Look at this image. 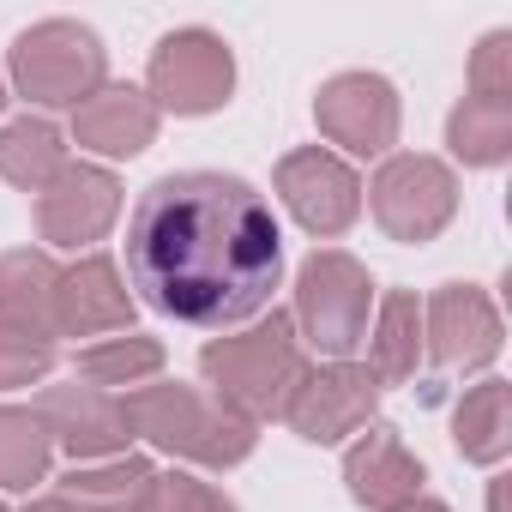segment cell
<instances>
[{
	"label": "cell",
	"mask_w": 512,
	"mask_h": 512,
	"mask_svg": "<svg viewBox=\"0 0 512 512\" xmlns=\"http://www.w3.org/2000/svg\"><path fill=\"white\" fill-rule=\"evenodd\" d=\"M0 109H7V73H0Z\"/></svg>",
	"instance_id": "cell-30"
},
{
	"label": "cell",
	"mask_w": 512,
	"mask_h": 512,
	"mask_svg": "<svg viewBox=\"0 0 512 512\" xmlns=\"http://www.w3.org/2000/svg\"><path fill=\"white\" fill-rule=\"evenodd\" d=\"M296 338L332 362H350L368 338L374 320V278L356 253L344 247H314L296 272Z\"/></svg>",
	"instance_id": "cell-4"
},
{
	"label": "cell",
	"mask_w": 512,
	"mask_h": 512,
	"mask_svg": "<svg viewBox=\"0 0 512 512\" xmlns=\"http://www.w3.org/2000/svg\"><path fill=\"white\" fill-rule=\"evenodd\" d=\"M121 217V181L103 169V163H67L43 193H37V235H43V253L61 247V253H79V247H97Z\"/></svg>",
	"instance_id": "cell-12"
},
{
	"label": "cell",
	"mask_w": 512,
	"mask_h": 512,
	"mask_svg": "<svg viewBox=\"0 0 512 512\" xmlns=\"http://www.w3.org/2000/svg\"><path fill=\"white\" fill-rule=\"evenodd\" d=\"M422 482H428L422 458H416V452L398 440V428H386V422H368V428L344 446V488H350V500L368 506V512H398V506L422 500Z\"/></svg>",
	"instance_id": "cell-15"
},
{
	"label": "cell",
	"mask_w": 512,
	"mask_h": 512,
	"mask_svg": "<svg viewBox=\"0 0 512 512\" xmlns=\"http://www.w3.org/2000/svg\"><path fill=\"white\" fill-rule=\"evenodd\" d=\"M37 422L49 434V446H61L73 464H103V458H121L127 440H133V422H127V398L91 386V380H61V386H43L37 398Z\"/></svg>",
	"instance_id": "cell-10"
},
{
	"label": "cell",
	"mask_w": 512,
	"mask_h": 512,
	"mask_svg": "<svg viewBox=\"0 0 512 512\" xmlns=\"http://www.w3.org/2000/svg\"><path fill=\"white\" fill-rule=\"evenodd\" d=\"M139 296L127 290L121 266L109 253H85V260L61 266V296H55V338H115L133 332Z\"/></svg>",
	"instance_id": "cell-14"
},
{
	"label": "cell",
	"mask_w": 512,
	"mask_h": 512,
	"mask_svg": "<svg viewBox=\"0 0 512 512\" xmlns=\"http://www.w3.org/2000/svg\"><path fill=\"white\" fill-rule=\"evenodd\" d=\"M380 392L386 386L368 374V362H326V368H308L284 422L308 446H344L350 434H362L380 416Z\"/></svg>",
	"instance_id": "cell-11"
},
{
	"label": "cell",
	"mask_w": 512,
	"mask_h": 512,
	"mask_svg": "<svg viewBox=\"0 0 512 512\" xmlns=\"http://www.w3.org/2000/svg\"><path fill=\"white\" fill-rule=\"evenodd\" d=\"M163 362H169L163 338L115 332V338L85 344V350H79V362H73V374H79V380H91V386H103V392H115V398H127V392L151 386V380L163 374Z\"/></svg>",
	"instance_id": "cell-20"
},
{
	"label": "cell",
	"mask_w": 512,
	"mask_h": 512,
	"mask_svg": "<svg viewBox=\"0 0 512 512\" xmlns=\"http://www.w3.org/2000/svg\"><path fill=\"white\" fill-rule=\"evenodd\" d=\"M374 223L386 229V241H404V247H422V241H440L458 217V175L452 163L428 157V151H392L380 157L374 181L362 187Z\"/></svg>",
	"instance_id": "cell-6"
},
{
	"label": "cell",
	"mask_w": 512,
	"mask_h": 512,
	"mask_svg": "<svg viewBox=\"0 0 512 512\" xmlns=\"http://www.w3.org/2000/svg\"><path fill=\"white\" fill-rule=\"evenodd\" d=\"M398 512H452L446 500H434V494H422V500H410V506H398Z\"/></svg>",
	"instance_id": "cell-28"
},
{
	"label": "cell",
	"mask_w": 512,
	"mask_h": 512,
	"mask_svg": "<svg viewBox=\"0 0 512 512\" xmlns=\"http://www.w3.org/2000/svg\"><path fill=\"white\" fill-rule=\"evenodd\" d=\"M49 458H55V446H49L37 410L0 404V488H13V494L37 488L49 476Z\"/></svg>",
	"instance_id": "cell-24"
},
{
	"label": "cell",
	"mask_w": 512,
	"mask_h": 512,
	"mask_svg": "<svg viewBox=\"0 0 512 512\" xmlns=\"http://www.w3.org/2000/svg\"><path fill=\"white\" fill-rule=\"evenodd\" d=\"M139 512H241V506L223 488H211V482H199L187 470H157L145 500H139Z\"/></svg>",
	"instance_id": "cell-26"
},
{
	"label": "cell",
	"mask_w": 512,
	"mask_h": 512,
	"mask_svg": "<svg viewBox=\"0 0 512 512\" xmlns=\"http://www.w3.org/2000/svg\"><path fill=\"white\" fill-rule=\"evenodd\" d=\"M314 121L350 157H392L398 127H404V103H398V85L386 73H332L314 97Z\"/></svg>",
	"instance_id": "cell-9"
},
{
	"label": "cell",
	"mask_w": 512,
	"mask_h": 512,
	"mask_svg": "<svg viewBox=\"0 0 512 512\" xmlns=\"http://www.w3.org/2000/svg\"><path fill=\"white\" fill-rule=\"evenodd\" d=\"M506 344V326H500V308L488 302V290L476 284H440L428 302H422V350L440 362V368H488Z\"/></svg>",
	"instance_id": "cell-13"
},
{
	"label": "cell",
	"mask_w": 512,
	"mask_h": 512,
	"mask_svg": "<svg viewBox=\"0 0 512 512\" xmlns=\"http://www.w3.org/2000/svg\"><path fill=\"white\" fill-rule=\"evenodd\" d=\"M199 374H205V392H217L247 422H284L296 386L308 380V350L296 338V320L272 308L247 332L211 338L199 350Z\"/></svg>",
	"instance_id": "cell-3"
},
{
	"label": "cell",
	"mask_w": 512,
	"mask_h": 512,
	"mask_svg": "<svg viewBox=\"0 0 512 512\" xmlns=\"http://www.w3.org/2000/svg\"><path fill=\"white\" fill-rule=\"evenodd\" d=\"M470 97L512 103V31H488L470 55Z\"/></svg>",
	"instance_id": "cell-27"
},
{
	"label": "cell",
	"mask_w": 512,
	"mask_h": 512,
	"mask_svg": "<svg viewBox=\"0 0 512 512\" xmlns=\"http://www.w3.org/2000/svg\"><path fill=\"white\" fill-rule=\"evenodd\" d=\"M67 163H73V157H67V139H61L55 121H43V115H19V121L0 127V181H7V187H19V193H43Z\"/></svg>",
	"instance_id": "cell-21"
},
{
	"label": "cell",
	"mask_w": 512,
	"mask_h": 512,
	"mask_svg": "<svg viewBox=\"0 0 512 512\" xmlns=\"http://www.w3.org/2000/svg\"><path fill=\"white\" fill-rule=\"evenodd\" d=\"M13 91L37 109H79L91 91L109 85V49L91 25L79 19H43L31 31H19L13 55H7Z\"/></svg>",
	"instance_id": "cell-5"
},
{
	"label": "cell",
	"mask_w": 512,
	"mask_h": 512,
	"mask_svg": "<svg viewBox=\"0 0 512 512\" xmlns=\"http://www.w3.org/2000/svg\"><path fill=\"white\" fill-rule=\"evenodd\" d=\"M145 97L157 103V115H217L235 97V55L217 31L205 25H181L151 49L145 67Z\"/></svg>",
	"instance_id": "cell-7"
},
{
	"label": "cell",
	"mask_w": 512,
	"mask_h": 512,
	"mask_svg": "<svg viewBox=\"0 0 512 512\" xmlns=\"http://www.w3.org/2000/svg\"><path fill=\"white\" fill-rule=\"evenodd\" d=\"M446 151H452L464 169H500V163L512 157V103L464 97V103L446 115Z\"/></svg>",
	"instance_id": "cell-23"
},
{
	"label": "cell",
	"mask_w": 512,
	"mask_h": 512,
	"mask_svg": "<svg viewBox=\"0 0 512 512\" xmlns=\"http://www.w3.org/2000/svg\"><path fill=\"white\" fill-rule=\"evenodd\" d=\"M368 374L380 380V386H404V380H416V368H422V296L416 290H386L380 302H374V320H368Z\"/></svg>",
	"instance_id": "cell-17"
},
{
	"label": "cell",
	"mask_w": 512,
	"mask_h": 512,
	"mask_svg": "<svg viewBox=\"0 0 512 512\" xmlns=\"http://www.w3.org/2000/svg\"><path fill=\"white\" fill-rule=\"evenodd\" d=\"M151 476H157L151 458L121 452V458H103V464H73L55 482V500H67L73 512H139Z\"/></svg>",
	"instance_id": "cell-19"
},
{
	"label": "cell",
	"mask_w": 512,
	"mask_h": 512,
	"mask_svg": "<svg viewBox=\"0 0 512 512\" xmlns=\"http://www.w3.org/2000/svg\"><path fill=\"white\" fill-rule=\"evenodd\" d=\"M0 512H7V506H0Z\"/></svg>",
	"instance_id": "cell-31"
},
{
	"label": "cell",
	"mask_w": 512,
	"mask_h": 512,
	"mask_svg": "<svg viewBox=\"0 0 512 512\" xmlns=\"http://www.w3.org/2000/svg\"><path fill=\"white\" fill-rule=\"evenodd\" d=\"M55 374V344L25 332V326H7L0 320V392H19V386H43Z\"/></svg>",
	"instance_id": "cell-25"
},
{
	"label": "cell",
	"mask_w": 512,
	"mask_h": 512,
	"mask_svg": "<svg viewBox=\"0 0 512 512\" xmlns=\"http://www.w3.org/2000/svg\"><path fill=\"white\" fill-rule=\"evenodd\" d=\"M452 440L470 464H488V470L506 464V452H512V386L506 380L470 386L452 410Z\"/></svg>",
	"instance_id": "cell-22"
},
{
	"label": "cell",
	"mask_w": 512,
	"mask_h": 512,
	"mask_svg": "<svg viewBox=\"0 0 512 512\" xmlns=\"http://www.w3.org/2000/svg\"><path fill=\"white\" fill-rule=\"evenodd\" d=\"M127 284L145 308L193 332L260 320L284 284V229L272 199L217 169L157 175L127 217Z\"/></svg>",
	"instance_id": "cell-1"
},
{
	"label": "cell",
	"mask_w": 512,
	"mask_h": 512,
	"mask_svg": "<svg viewBox=\"0 0 512 512\" xmlns=\"http://www.w3.org/2000/svg\"><path fill=\"white\" fill-rule=\"evenodd\" d=\"M127 422H133V440L199 470H235L260 446V422H247L217 392L187 386V380H151L127 392Z\"/></svg>",
	"instance_id": "cell-2"
},
{
	"label": "cell",
	"mask_w": 512,
	"mask_h": 512,
	"mask_svg": "<svg viewBox=\"0 0 512 512\" xmlns=\"http://www.w3.org/2000/svg\"><path fill=\"white\" fill-rule=\"evenodd\" d=\"M272 187H278L284 211H290L314 241H338V235H350L356 217H362V175H356L338 151H326V145H302V151L278 157Z\"/></svg>",
	"instance_id": "cell-8"
},
{
	"label": "cell",
	"mask_w": 512,
	"mask_h": 512,
	"mask_svg": "<svg viewBox=\"0 0 512 512\" xmlns=\"http://www.w3.org/2000/svg\"><path fill=\"white\" fill-rule=\"evenodd\" d=\"M55 296H61V266L43 247L0 253V320L7 326H25L55 344Z\"/></svg>",
	"instance_id": "cell-18"
},
{
	"label": "cell",
	"mask_w": 512,
	"mask_h": 512,
	"mask_svg": "<svg viewBox=\"0 0 512 512\" xmlns=\"http://www.w3.org/2000/svg\"><path fill=\"white\" fill-rule=\"evenodd\" d=\"M25 512H73V506H67V500H55V494H43V500H31Z\"/></svg>",
	"instance_id": "cell-29"
},
{
	"label": "cell",
	"mask_w": 512,
	"mask_h": 512,
	"mask_svg": "<svg viewBox=\"0 0 512 512\" xmlns=\"http://www.w3.org/2000/svg\"><path fill=\"white\" fill-rule=\"evenodd\" d=\"M157 103L139 91V85H103L91 91L79 109H73V145L103 157V163H121V157H139L157 145Z\"/></svg>",
	"instance_id": "cell-16"
}]
</instances>
